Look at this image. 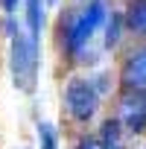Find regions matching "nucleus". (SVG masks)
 <instances>
[{
  "label": "nucleus",
  "instance_id": "f257e3e1",
  "mask_svg": "<svg viewBox=\"0 0 146 149\" xmlns=\"http://www.w3.org/2000/svg\"><path fill=\"white\" fill-rule=\"evenodd\" d=\"M12 41H9V67H12V79L15 88L32 91L38 79V41L29 32H21L9 24Z\"/></svg>",
  "mask_w": 146,
  "mask_h": 149
},
{
  "label": "nucleus",
  "instance_id": "f03ea898",
  "mask_svg": "<svg viewBox=\"0 0 146 149\" xmlns=\"http://www.w3.org/2000/svg\"><path fill=\"white\" fill-rule=\"evenodd\" d=\"M105 15H108L105 0H91L88 9L73 21L70 29H67V50H70V53H79V50L94 38V32L99 29V24L105 21Z\"/></svg>",
  "mask_w": 146,
  "mask_h": 149
},
{
  "label": "nucleus",
  "instance_id": "7ed1b4c3",
  "mask_svg": "<svg viewBox=\"0 0 146 149\" xmlns=\"http://www.w3.org/2000/svg\"><path fill=\"white\" fill-rule=\"evenodd\" d=\"M64 102H67V111L76 117L79 123H88V120L97 114L99 88H97L91 79H70V85H67V91H64Z\"/></svg>",
  "mask_w": 146,
  "mask_h": 149
},
{
  "label": "nucleus",
  "instance_id": "20e7f679",
  "mask_svg": "<svg viewBox=\"0 0 146 149\" xmlns=\"http://www.w3.org/2000/svg\"><path fill=\"white\" fill-rule=\"evenodd\" d=\"M120 79L129 91H146V47L134 50L126 64H123V73H120Z\"/></svg>",
  "mask_w": 146,
  "mask_h": 149
},
{
  "label": "nucleus",
  "instance_id": "39448f33",
  "mask_svg": "<svg viewBox=\"0 0 146 149\" xmlns=\"http://www.w3.org/2000/svg\"><path fill=\"white\" fill-rule=\"evenodd\" d=\"M123 123L129 132H146V91H134L123 102Z\"/></svg>",
  "mask_w": 146,
  "mask_h": 149
},
{
  "label": "nucleus",
  "instance_id": "423d86ee",
  "mask_svg": "<svg viewBox=\"0 0 146 149\" xmlns=\"http://www.w3.org/2000/svg\"><path fill=\"white\" fill-rule=\"evenodd\" d=\"M126 26L146 35V0H131L126 9Z\"/></svg>",
  "mask_w": 146,
  "mask_h": 149
},
{
  "label": "nucleus",
  "instance_id": "0eeeda50",
  "mask_svg": "<svg viewBox=\"0 0 146 149\" xmlns=\"http://www.w3.org/2000/svg\"><path fill=\"white\" fill-rule=\"evenodd\" d=\"M26 26H29V35L38 41L41 26H44V6H41V0H26Z\"/></svg>",
  "mask_w": 146,
  "mask_h": 149
},
{
  "label": "nucleus",
  "instance_id": "6e6552de",
  "mask_svg": "<svg viewBox=\"0 0 146 149\" xmlns=\"http://www.w3.org/2000/svg\"><path fill=\"white\" fill-rule=\"evenodd\" d=\"M97 140H99L102 149H117L120 146V120H105Z\"/></svg>",
  "mask_w": 146,
  "mask_h": 149
},
{
  "label": "nucleus",
  "instance_id": "1a4fd4ad",
  "mask_svg": "<svg viewBox=\"0 0 146 149\" xmlns=\"http://www.w3.org/2000/svg\"><path fill=\"white\" fill-rule=\"evenodd\" d=\"M38 149H58V137H56V129L50 123L38 126Z\"/></svg>",
  "mask_w": 146,
  "mask_h": 149
},
{
  "label": "nucleus",
  "instance_id": "9d476101",
  "mask_svg": "<svg viewBox=\"0 0 146 149\" xmlns=\"http://www.w3.org/2000/svg\"><path fill=\"white\" fill-rule=\"evenodd\" d=\"M126 24V15H111L108 21V29H105V47H117L120 41V26Z\"/></svg>",
  "mask_w": 146,
  "mask_h": 149
},
{
  "label": "nucleus",
  "instance_id": "9b49d317",
  "mask_svg": "<svg viewBox=\"0 0 146 149\" xmlns=\"http://www.w3.org/2000/svg\"><path fill=\"white\" fill-rule=\"evenodd\" d=\"M76 149H102V146H99V140H97V137H82Z\"/></svg>",
  "mask_w": 146,
  "mask_h": 149
},
{
  "label": "nucleus",
  "instance_id": "f8f14e48",
  "mask_svg": "<svg viewBox=\"0 0 146 149\" xmlns=\"http://www.w3.org/2000/svg\"><path fill=\"white\" fill-rule=\"evenodd\" d=\"M0 6H3V12H6V15H12V12L18 9V0H0Z\"/></svg>",
  "mask_w": 146,
  "mask_h": 149
},
{
  "label": "nucleus",
  "instance_id": "ddd939ff",
  "mask_svg": "<svg viewBox=\"0 0 146 149\" xmlns=\"http://www.w3.org/2000/svg\"><path fill=\"white\" fill-rule=\"evenodd\" d=\"M50 3H56V0H50Z\"/></svg>",
  "mask_w": 146,
  "mask_h": 149
},
{
  "label": "nucleus",
  "instance_id": "4468645a",
  "mask_svg": "<svg viewBox=\"0 0 146 149\" xmlns=\"http://www.w3.org/2000/svg\"><path fill=\"white\" fill-rule=\"evenodd\" d=\"M117 149H120V146H117Z\"/></svg>",
  "mask_w": 146,
  "mask_h": 149
}]
</instances>
